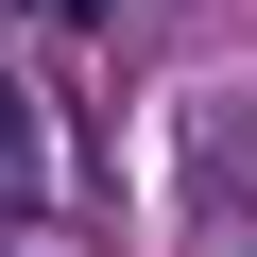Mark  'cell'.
Listing matches in <instances>:
<instances>
[{
    "label": "cell",
    "mask_w": 257,
    "mask_h": 257,
    "mask_svg": "<svg viewBox=\"0 0 257 257\" xmlns=\"http://www.w3.org/2000/svg\"><path fill=\"white\" fill-rule=\"evenodd\" d=\"M69 18H103V0H69Z\"/></svg>",
    "instance_id": "obj_1"
}]
</instances>
